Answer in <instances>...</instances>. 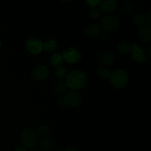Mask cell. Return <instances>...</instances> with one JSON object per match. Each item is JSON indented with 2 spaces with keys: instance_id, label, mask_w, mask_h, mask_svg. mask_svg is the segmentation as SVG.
I'll return each instance as SVG.
<instances>
[{
  "instance_id": "obj_8",
  "label": "cell",
  "mask_w": 151,
  "mask_h": 151,
  "mask_svg": "<svg viewBox=\"0 0 151 151\" xmlns=\"http://www.w3.org/2000/svg\"><path fill=\"white\" fill-rule=\"evenodd\" d=\"M63 100L66 103V106L72 108H75L81 105V101H82V97L78 91H67L65 94Z\"/></svg>"
},
{
  "instance_id": "obj_19",
  "label": "cell",
  "mask_w": 151,
  "mask_h": 151,
  "mask_svg": "<svg viewBox=\"0 0 151 151\" xmlns=\"http://www.w3.org/2000/svg\"><path fill=\"white\" fill-rule=\"evenodd\" d=\"M35 133H36L38 137L46 138L50 133V127L47 124H42V125L38 127Z\"/></svg>"
},
{
  "instance_id": "obj_16",
  "label": "cell",
  "mask_w": 151,
  "mask_h": 151,
  "mask_svg": "<svg viewBox=\"0 0 151 151\" xmlns=\"http://www.w3.org/2000/svg\"><path fill=\"white\" fill-rule=\"evenodd\" d=\"M117 51L122 55H128L131 51V44L128 41H120L117 44Z\"/></svg>"
},
{
  "instance_id": "obj_27",
  "label": "cell",
  "mask_w": 151,
  "mask_h": 151,
  "mask_svg": "<svg viewBox=\"0 0 151 151\" xmlns=\"http://www.w3.org/2000/svg\"><path fill=\"white\" fill-rule=\"evenodd\" d=\"M56 104H57V106H58L59 108H63L66 106V103H65L63 98L58 99V100H57V102H56Z\"/></svg>"
},
{
  "instance_id": "obj_22",
  "label": "cell",
  "mask_w": 151,
  "mask_h": 151,
  "mask_svg": "<svg viewBox=\"0 0 151 151\" xmlns=\"http://www.w3.org/2000/svg\"><path fill=\"white\" fill-rule=\"evenodd\" d=\"M133 22H134V24L141 27L142 26L146 24L145 15H144L143 13H137L133 17Z\"/></svg>"
},
{
  "instance_id": "obj_2",
  "label": "cell",
  "mask_w": 151,
  "mask_h": 151,
  "mask_svg": "<svg viewBox=\"0 0 151 151\" xmlns=\"http://www.w3.org/2000/svg\"><path fill=\"white\" fill-rule=\"evenodd\" d=\"M21 145L27 149H32L36 147L39 141V137L36 133L29 128H24L19 135Z\"/></svg>"
},
{
  "instance_id": "obj_14",
  "label": "cell",
  "mask_w": 151,
  "mask_h": 151,
  "mask_svg": "<svg viewBox=\"0 0 151 151\" xmlns=\"http://www.w3.org/2000/svg\"><path fill=\"white\" fill-rule=\"evenodd\" d=\"M85 33L88 37L96 38L100 33V27L97 24H91L86 28Z\"/></svg>"
},
{
  "instance_id": "obj_29",
  "label": "cell",
  "mask_w": 151,
  "mask_h": 151,
  "mask_svg": "<svg viewBox=\"0 0 151 151\" xmlns=\"http://www.w3.org/2000/svg\"><path fill=\"white\" fill-rule=\"evenodd\" d=\"M151 11L149 10L147 13V14L145 15V19H146V22H147V24H150L151 23Z\"/></svg>"
},
{
  "instance_id": "obj_15",
  "label": "cell",
  "mask_w": 151,
  "mask_h": 151,
  "mask_svg": "<svg viewBox=\"0 0 151 151\" xmlns=\"http://www.w3.org/2000/svg\"><path fill=\"white\" fill-rule=\"evenodd\" d=\"M55 147V142L52 139L44 138L40 142V148L42 151H52Z\"/></svg>"
},
{
  "instance_id": "obj_4",
  "label": "cell",
  "mask_w": 151,
  "mask_h": 151,
  "mask_svg": "<svg viewBox=\"0 0 151 151\" xmlns=\"http://www.w3.org/2000/svg\"><path fill=\"white\" fill-rule=\"evenodd\" d=\"M120 25V21L114 15L109 14L103 16L100 19V26L106 32H111L116 30Z\"/></svg>"
},
{
  "instance_id": "obj_9",
  "label": "cell",
  "mask_w": 151,
  "mask_h": 151,
  "mask_svg": "<svg viewBox=\"0 0 151 151\" xmlns=\"http://www.w3.org/2000/svg\"><path fill=\"white\" fill-rule=\"evenodd\" d=\"M49 69L45 65H37L32 71V77L35 81H45L49 77Z\"/></svg>"
},
{
  "instance_id": "obj_32",
  "label": "cell",
  "mask_w": 151,
  "mask_h": 151,
  "mask_svg": "<svg viewBox=\"0 0 151 151\" xmlns=\"http://www.w3.org/2000/svg\"><path fill=\"white\" fill-rule=\"evenodd\" d=\"M29 151H39V150H29Z\"/></svg>"
},
{
  "instance_id": "obj_28",
  "label": "cell",
  "mask_w": 151,
  "mask_h": 151,
  "mask_svg": "<svg viewBox=\"0 0 151 151\" xmlns=\"http://www.w3.org/2000/svg\"><path fill=\"white\" fill-rule=\"evenodd\" d=\"M13 151H27V149L25 148L22 145H18L15 146Z\"/></svg>"
},
{
  "instance_id": "obj_5",
  "label": "cell",
  "mask_w": 151,
  "mask_h": 151,
  "mask_svg": "<svg viewBox=\"0 0 151 151\" xmlns=\"http://www.w3.org/2000/svg\"><path fill=\"white\" fill-rule=\"evenodd\" d=\"M25 47L31 54L38 55L44 50V43L39 38L32 37L27 40Z\"/></svg>"
},
{
  "instance_id": "obj_7",
  "label": "cell",
  "mask_w": 151,
  "mask_h": 151,
  "mask_svg": "<svg viewBox=\"0 0 151 151\" xmlns=\"http://www.w3.org/2000/svg\"><path fill=\"white\" fill-rule=\"evenodd\" d=\"M130 54L131 60L139 64H142L147 60V55L145 52L140 48L137 43L131 44V51Z\"/></svg>"
},
{
  "instance_id": "obj_21",
  "label": "cell",
  "mask_w": 151,
  "mask_h": 151,
  "mask_svg": "<svg viewBox=\"0 0 151 151\" xmlns=\"http://www.w3.org/2000/svg\"><path fill=\"white\" fill-rule=\"evenodd\" d=\"M58 47L57 41L55 39H50L48 40L45 44H44V50L48 52H54Z\"/></svg>"
},
{
  "instance_id": "obj_31",
  "label": "cell",
  "mask_w": 151,
  "mask_h": 151,
  "mask_svg": "<svg viewBox=\"0 0 151 151\" xmlns=\"http://www.w3.org/2000/svg\"><path fill=\"white\" fill-rule=\"evenodd\" d=\"M147 53H148L149 56H150V47L149 46L148 47V50H147Z\"/></svg>"
},
{
  "instance_id": "obj_10",
  "label": "cell",
  "mask_w": 151,
  "mask_h": 151,
  "mask_svg": "<svg viewBox=\"0 0 151 151\" xmlns=\"http://www.w3.org/2000/svg\"><path fill=\"white\" fill-rule=\"evenodd\" d=\"M99 6H100L99 9L100 11L110 14L116 10L119 6V3L116 0H103V1H100Z\"/></svg>"
},
{
  "instance_id": "obj_30",
  "label": "cell",
  "mask_w": 151,
  "mask_h": 151,
  "mask_svg": "<svg viewBox=\"0 0 151 151\" xmlns=\"http://www.w3.org/2000/svg\"><path fill=\"white\" fill-rule=\"evenodd\" d=\"M65 151H80L77 147H69L65 150Z\"/></svg>"
},
{
  "instance_id": "obj_25",
  "label": "cell",
  "mask_w": 151,
  "mask_h": 151,
  "mask_svg": "<svg viewBox=\"0 0 151 151\" xmlns=\"http://www.w3.org/2000/svg\"><path fill=\"white\" fill-rule=\"evenodd\" d=\"M100 39L102 42L106 43L108 42L109 41V39L111 38V35L109 32H102V33H100Z\"/></svg>"
},
{
  "instance_id": "obj_17",
  "label": "cell",
  "mask_w": 151,
  "mask_h": 151,
  "mask_svg": "<svg viewBox=\"0 0 151 151\" xmlns=\"http://www.w3.org/2000/svg\"><path fill=\"white\" fill-rule=\"evenodd\" d=\"M54 74L56 78L63 81V80L67 78L68 75H69V72H68L67 69L64 66H58L55 68Z\"/></svg>"
},
{
  "instance_id": "obj_3",
  "label": "cell",
  "mask_w": 151,
  "mask_h": 151,
  "mask_svg": "<svg viewBox=\"0 0 151 151\" xmlns=\"http://www.w3.org/2000/svg\"><path fill=\"white\" fill-rule=\"evenodd\" d=\"M110 79L114 88L122 89L128 85L129 77L128 73L123 69H116L111 72Z\"/></svg>"
},
{
  "instance_id": "obj_33",
  "label": "cell",
  "mask_w": 151,
  "mask_h": 151,
  "mask_svg": "<svg viewBox=\"0 0 151 151\" xmlns=\"http://www.w3.org/2000/svg\"><path fill=\"white\" fill-rule=\"evenodd\" d=\"M1 41H0V48H1Z\"/></svg>"
},
{
  "instance_id": "obj_23",
  "label": "cell",
  "mask_w": 151,
  "mask_h": 151,
  "mask_svg": "<svg viewBox=\"0 0 151 151\" xmlns=\"http://www.w3.org/2000/svg\"><path fill=\"white\" fill-rule=\"evenodd\" d=\"M111 75L110 69L107 68L106 66H101L98 70V75L101 79L107 80L109 79Z\"/></svg>"
},
{
  "instance_id": "obj_13",
  "label": "cell",
  "mask_w": 151,
  "mask_h": 151,
  "mask_svg": "<svg viewBox=\"0 0 151 151\" xmlns=\"http://www.w3.org/2000/svg\"><path fill=\"white\" fill-rule=\"evenodd\" d=\"M119 10L121 13L124 15H129L132 13L134 8V4L132 1H124L120 3L118 6Z\"/></svg>"
},
{
  "instance_id": "obj_24",
  "label": "cell",
  "mask_w": 151,
  "mask_h": 151,
  "mask_svg": "<svg viewBox=\"0 0 151 151\" xmlns=\"http://www.w3.org/2000/svg\"><path fill=\"white\" fill-rule=\"evenodd\" d=\"M101 16L102 12L97 7L91 9V10L89 11V18L92 20H98L101 18Z\"/></svg>"
},
{
  "instance_id": "obj_11",
  "label": "cell",
  "mask_w": 151,
  "mask_h": 151,
  "mask_svg": "<svg viewBox=\"0 0 151 151\" xmlns=\"http://www.w3.org/2000/svg\"><path fill=\"white\" fill-rule=\"evenodd\" d=\"M115 59H116V57H115L114 53L112 51L102 52L97 57V60L99 63L102 65H106V66L111 65L115 61Z\"/></svg>"
},
{
  "instance_id": "obj_12",
  "label": "cell",
  "mask_w": 151,
  "mask_h": 151,
  "mask_svg": "<svg viewBox=\"0 0 151 151\" xmlns=\"http://www.w3.org/2000/svg\"><path fill=\"white\" fill-rule=\"evenodd\" d=\"M138 37L143 43H150L151 41V25L145 24L138 31Z\"/></svg>"
},
{
  "instance_id": "obj_6",
  "label": "cell",
  "mask_w": 151,
  "mask_h": 151,
  "mask_svg": "<svg viewBox=\"0 0 151 151\" xmlns=\"http://www.w3.org/2000/svg\"><path fill=\"white\" fill-rule=\"evenodd\" d=\"M61 55L63 58V60L70 64L78 63L81 59V52L73 47H69L66 49L63 52Z\"/></svg>"
},
{
  "instance_id": "obj_18",
  "label": "cell",
  "mask_w": 151,
  "mask_h": 151,
  "mask_svg": "<svg viewBox=\"0 0 151 151\" xmlns=\"http://www.w3.org/2000/svg\"><path fill=\"white\" fill-rule=\"evenodd\" d=\"M54 89L55 92L58 94H65L67 92L68 87L66 86V82L63 80H60L58 82L55 84Z\"/></svg>"
},
{
  "instance_id": "obj_1",
  "label": "cell",
  "mask_w": 151,
  "mask_h": 151,
  "mask_svg": "<svg viewBox=\"0 0 151 151\" xmlns=\"http://www.w3.org/2000/svg\"><path fill=\"white\" fill-rule=\"evenodd\" d=\"M88 78L86 74L81 70H75L68 75L66 83L71 91H78L86 86Z\"/></svg>"
},
{
  "instance_id": "obj_20",
  "label": "cell",
  "mask_w": 151,
  "mask_h": 151,
  "mask_svg": "<svg viewBox=\"0 0 151 151\" xmlns=\"http://www.w3.org/2000/svg\"><path fill=\"white\" fill-rule=\"evenodd\" d=\"M49 62L50 64L53 66H58L63 62V58L62 55L59 53H53L50 58H49Z\"/></svg>"
},
{
  "instance_id": "obj_34",
  "label": "cell",
  "mask_w": 151,
  "mask_h": 151,
  "mask_svg": "<svg viewBox=\"0 0 151 151\" xmlns=\"http://www.w3.org/2000/svg\"><path fill=\"white\" fill-rule=\"evenodd\" d=\"M56 151H63V150H56Z\"/></svg>"
},
{
  "instance_id": "obj_26",
  "label": "cell",
  "mask_w": 151,
  "mask_h": 151,
  "mask_svg": "<svg viewBox=\"0 0 151 151\" xmlns=\"http://www.w3.org/2000/svg\"><path fill=\"white\" fill-rule=\"evenodd\" d=\"M86 4L88 7H91V9H93L96 8V7L100 4V0H89V1H86Z\"/></svg>"
}]
</instances>
